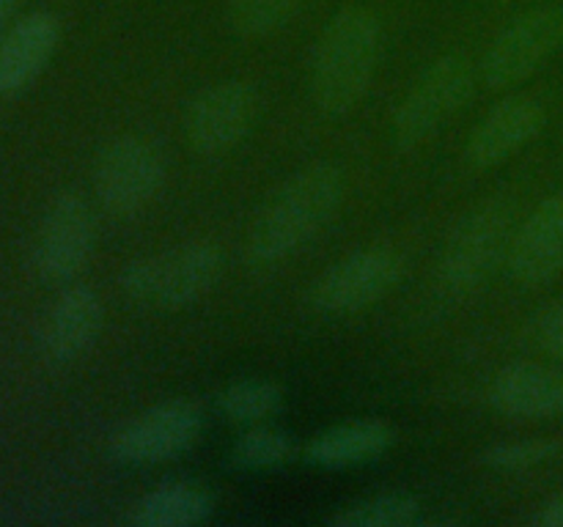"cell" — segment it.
I'll list each match as a JSON object with an SVG mask.
<instances>
[{"mask_svg": "<svg viewBox=\"0 0 563 527\" xmlns=\"http://www.w3.org/2000/svg\"><path fill=\"white\" fill-rule=\"evenodd\" d=\"M344 201V173L330 162L297 170L258 214L247 242L253 267L267 269L286 261L328 228Z\"/></svg>", "mask_w": 563, "mask_h": 527, "instance_id": "6da1fadb", "label": "cell"}, {"mask_svg": "<svg viewBox=\"0 0 563 527\" xmlns=\"http://www.w3.org/2000/svg\"><path fill=\"white\" fill-rule=\"evenodd\" d=\"M383 55V25L372 9L346 5L328 22L311 60V93L324 115H344L366 97Z\"/></svg>", "mask_w": 563, "mask_h": 527, "instance_id": "7a4b0ae2", "label": "cell"}, {"mask_svg": "<svg viewBox=\"0 0 563 527\" xmlns=\"http://www.w3.org/2000/svg\"><path fill=\"white\" fill-rule=\"evenodd\" d=\"M225 256L214 242H187L159 256L137 258L121 272V291L148 311H179L214 289Z\"/></svg>", "mask_w": 563, "mask_h": 527, "instance_id": "3957f363", "label": "cell"}, {"mask_svg": "<svg viewBox=\"0 0 563 527\" xmlns=\"http://www.w3.org/2000/svg\"><path fill=\"white\" fill-rule=\"evenodd\" d=\"M511 203L489 198L465 214L445 239L438 278L449 294L476 291L495 272L511 245Z\"/></svg>", "mask_w": 563, "mask_h": 527, "instance_id": "277c9868", "label": "cell"}, {"mask_svg": "<svg viewBox=\"0 0 563 527\" xmlns=\"http://www.w3.org/2000/svg\"><path fill=\"white\" fill-rule=\"evenodd\" d=\"M476 66L462 55H443L421 71L394 113V137L412 148L454 119L476 91Z\"/></svg>", "mask_w": 563, "mask_h": 527, "instance_id": "5b68a950", "label": "cell"}, {"mask_svg": "<svg viewBox=\"0 0 563 527\" xmlns=\"http://www.w3.org/2000/svg\"><path fill=\"white\" fill-rule=\"evenodd\" d=\"M165 184V157L154 141L143 135H121L102 148L93 170V187L115 217L143 212Z\"/></svg>", "mask_w": 563, "mask_h": 527, "instance_id": "8992f818", "label": "cell"}, {"mask_svg": "<svg viewBox=\"0 0 563 527\" xmlns=\"http://www.w3.org/2000/svg\"><path fill=\"white\" fill-rule=\"evenodd\" d=\"M405 258L385 245L363 247L330 267L311 289V305L328 316H346L372 307L399 285Z\"/></svg>", "mask_w": 563, "mask_h": 527, "instance_id": "52a82bcc", "label": "cell"}, {"mask_svg": "<svg viewBox=\"0 0 563 527\" xmlns=\"http://www.w3.org/2000/svg\"><path fill=\"white\" fill-rule=\"evenodd\" d=\"M563 42L561 5H539L515 16L495 36L482 60V80L489 88H511L531 77Z\"/></svg>", "mask_w": 563, "mask_h": 527, "instance_id": "ba28073f", "label": "cell"}, {"mask_svg": "<svg viewBox=\"0 0 563 527\" xmlns=\"http://www.w3.org/2000/svg\"><path fill=\"white\" fill-rule=\"evenodd\" d=\"M203 428V415L192 401L174 399L152 406L126 423L113 437V456L121 464H159L185 453Z\"/></svg>", "mask_w": 563, "mask_h": 527, "instance_id": "9c48e42d", "label": "cell"}, {"mask_svg": "<svg viewBox=\"0 0 563 527\" xmlns=\"http://www.w3.org/2000/svg\"><path fill=\"white\" fill-rule=\"evenodd\" d=\"M258 97L251 82L225 80L209 86L190 102L185 115L187 141L196 152L214 157L245 141L256 124Z\"/></svg>", "mask_w": 563, "mask_h": 527, "instance_id": "30bf717a", "label": "cell"}, {"mask_svg": "<svg viewBox=\"0 0 563 527\" xmlns=\"http://www.w3.org/2000/svg\"><path fill=\"white\" fill-rule=\"evenodd\" d=\"M511 278L526 289L550 283L563 269V192L544 198L526 217L506 253Z\"/></svg>", "mask_w": 563, "mask_h": 527, "instance_id": "8fae6325", "label": "cell"}, {"mask_svg": "<svg viewBox=\"0 0 563 527\" xmlns=\"http://www.w3.org/2000/svg\"><path fill=\"white\" fill-rule=\"evenodd\" d=\"M93 250V220L77 195L55 198L38 231L36 267L49 280H69L88 264Z\"/></svg>", "mask_w": 563, "mask_h": 527, "instance_id": "7c38bea8", "label": "cell"}, {"mask_svg": "<svg viewBox=\"0 0 563 527\" xmlns=\"http://www.w3.org/2000/svg\"><path fill=\"white\" fill-rule=\"evenodd\" d=\"M548 124L542 102L531 97H509L473 130L467 141V162L473 168H495L533 141Z\"/></svg>", "mask_w": 563, "mask_h": 527, "instance_id": "4fadbf2b", "label": "cell"}, {"mask_svg": "<svg viewBox=\"0 0 563 527\" xmlns=\"http://www.w3.org/2000/svg\"><path fill=\"white\" fill-rule=\"evenodd\" d=\"M487 399L509 417L563 415V371L539 362H511L495 373Z\"/></svg>", "mask_w": 563, "mask_h": 527, "instance_id": "5bb4252c", "label": "cell"}, {"mask_svg": "<svg viewBox=\"0 0 563 527\" xmlns=\"http://www.w3.org/2000/svg\"><path fill=\"white\" fill-rule=\"evenodd\" d=\"M102 300L88 285H71L55 300L44 322V355L55 362H71L86 355L102 329Z\"/></svg>", "mask_w": 563, "mask_h": 527, "instance_id": "9a60e30c", "label": "cell"}, {"mask_svg": "<svg viewBox=\"0 0 563 527\" xmlns=\"http://www.w3.org/2000/svg\"><path fill=\"white\" fill-rule=\"evenodd\" d=\"M58 20L53 14L25 16L0 42V93H16L47 66L58 44Z\"/></svg>", "mask_w": 563, "mask_h": 527, "instance_id": "2e32d148", "label": "cell"}, {"mask_svg": "<svg viewBox=\"0 0 563 527\" xmlns=\"http://www.w3.org/2000/svg\"><path fill=\"white\" fill-rule=\"evenodd\" d=\"M394 439L396 431L388 421L363 417V421L341 423L317 434L306 448V459L308 464L324 467V470H346V467L379 459L394 445Z\"/></svg>", "mask_w": 563, "mask_h": 527, "instance_id": "e0dca14e", "label": "cell"}, {"mask_svg": "<svg viewBox=\"0 0 563 527\" xmlns=\"http://www.w3.org/2000/svg\"><path fill=\"white\" fill-rule=\"evenodd\" d=\"M212 516V497L192 483H163L143 494L132 522L141 527H187L201 525Z\"/></svg>", "mask_w": 563, "mask_h": 527, "instance_id": "ac0fdd59", "label": "cell"}, {"mask_svg": "<svg viewBox=\"0 0 563 527\" xmlns=\"http://www.w3.org/2000/svg\"><path fill=\"white\" fill-rule=\"evenodd\" d=\"M421 522V500L407 492H385L346 505L330 519L335 527H410Z\"/></svg>", "mask_w": 563, "mask_h": 527, "instance_id": "d6986e66", "label": "cell"}, {"mask_svg": "<svg viewBox=\"0 0 563 527\" xmlns=\"http://www.w3.org/2000/svg\"><path fill=\"white\" fill-rule=\"evenodd\" d=\"M284 404V388L269 379H236L220 390L218 410L231 423H262Z\"/></svg>", "mask_w": 563, "mask_h": 527, "instance_id": "ffe728a7", "label": "cell"}, {"mask_svg": "<svg viewBox=\"0 0 563 527\" xmlns=\"http://www.w3.org/2000/svg\"><path fill=\"white\" fill-rule=\"evenodd\" d=\"M302 5L306 0H231L229 22L240 36L258 38L284 27Z\"/></svg>", "mask_w": 563, "mask_h": 527, "instance_id": "44dd1931", "label": "cell"}, {"mask_svg": "<svg viewBox=\"0 0 563 527\" xmlns=\"http://www.w3.org/2000/svg\"><path fill=\"white\" fill-rule=\"evenodd\" d=\"M295 456V442L275 428L253 426L234 442L231 459L245 470H275Z\"/></svg>", "mask_w": 563, "mask_h": 527, "instance_id": "7402d4cb", "label": "cell"}, {"mask_svg": "<svg viewBox=\"0 0 563 527\" xmlns=\"http://www.w3.org/2000/svg\"><path fill=\"white\" fill-rule=\"evenodd\" d=\"M563 453L559 439H517V442H500L487 448L484 464L495 470H528V467L544 464Z\"/></svg>", "mask_w": 563, "mask_h": 527, "instance_id": "603a6c76", "label": "cell"}, {"mask_svg": "<svg viewBox=\"0 0 563 527\" xmlns=\"http://www.w3.org/2000/svg\"><path fill=\"white\" fill-rule=\"evenodd\" d=\"M537 340L548 355L563 360V300L553 302V305L537 318Z\"/></svg>", "mask_w": 563, "mask_h": 527, "instance_id": "cb8c5ba5", "label": "cell"}, {"mask_svg": "<svg viewBox=\"0 0 563 527\" xmlns=\"http://www.w3.org/2000/svg\"><path fill=\"white\" fill-rule=\"evenodd\" d=\"M537 522L544 527H563V492L555 494L550 503H544L542 514H539Z\"/></svg>", "mask_w": 563, "mask_h": 527, "instance_id": "d4e9b609", "label": "cell"}, {"mask_svg": "<svg viewBox=\"0 0 563 527\" xmlns=\"http://www.w3.org/2000/svg\"><path fill=\"white\" fill-rule=\"evenodd\" d=\"M16 3H20V0H0V25H3L5 16H9L11 11H14Z\"/></svg>", "mask_w": 563, "mask_h": 527, "instance_id": "484cf974", "label": "cell"}]
</instances>
